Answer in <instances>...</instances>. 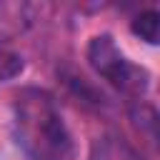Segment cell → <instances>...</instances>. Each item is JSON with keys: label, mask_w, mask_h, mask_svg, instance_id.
Returning <instances> with one entry per match:
<instances>
[{"label": "cell", "mask_w": 160, "mask_h": 160, "mask_svg": "<svg viewBox=\"0 0 160 160\" xmlns=\"http://www.w3.org/2000/svg\"><path fill=\"white\" fill-rule=\"evenodd\" d=\"M88 62L105 82L132 100H140L150 85V72L135 65L110 35H95L88 42Z\"/></svg>", "instance_id": "7a4b0ae2"}, {"label": "cell", "mask_w": 160, "mask_h": 160, "mask_svg": "<svg viewBox=\"0 0 160 160\" xmlns=\"http://www.w3.org/2000/svg\"><path fill=\"white\" fill-rule=\"evenodd\" d=\"M158 28H160V15L155 10H145L132 20V32L150 45L158 42Z\"/></svg>", "instance_id": "277c9868"}, {"label": "cell", "mask_w": 160, "mask_h": 160, "mask_svg": "<svg viewBox=\"0 0 160 160\" xmlns=\"http://www.w3.org/2000/svg\"><path fill=\"white\" fill-rule=\"evenodd\" d=\"M22 70H25V62L18 52L0 50V82H8L12 78H18Z\"/></svg>", "instance_id": "5b68a950"}, {"label": "cell", "mask_w": 160, "mask_h": 160, "mask_svg": "<svg viewBox=\"0 0 160 160\" xmlns=\"http://www.w3.org/2000/svg\"><path fill=\"white\" fill-rule=\"evenodd\" d=\"M12 132L18 148L30 160H72L75 142L55 105L42 88H22L12 100Z\"/></svg>", "instance_id": "6da1fadb"}, {"label": "cell", "mask_w": 160, "mask_h": 160, "mask_svg": "<svg viewBox=\"0 0 160 160\" xmlns=\"http://www.w3.org/2000/svg\"><path fill=\"white\" fill-rule=\"evenodd\" d=\"M90 160H140V155L128 140L118 135H102L92 142Z\"/></svg>", "instance_id": "3957f363"}]
</instances>
